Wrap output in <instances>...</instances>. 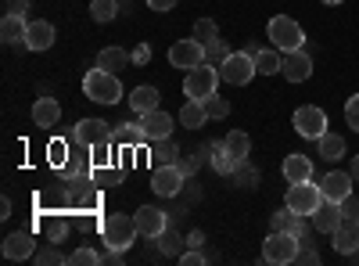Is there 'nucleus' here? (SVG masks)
<instances>
[{
  "label": "nucleus",
  "mask_w": 359,
  "mask_h": 266,
  "mask_svg": "<svg viewBox=\"0 0 359 266\" xmlns=\"http://www.w3.org/2000/svg\"><path fill=\"white\" fill-rule=\"evenodd\" d=\"M205 123H208L205 105H201V101H194V98H187V105L180 108V126H187V130H201Z\"/></svg>",
  "instance_id": "cd10ccee"
},
{
  "label": "nucleus",
  "mask_w": 359,
  "mask_h": 266,
  "mask_svg": "<svg viewBox=\"0 0 359 266\" xmlns=\"http://www.w3.org/2000/svg\"><path fill=\"white\" fill-rule=\"evenodd\" d=\"M316 147H320V159H327V162H341L345 159V140L338 133H331V130L316 140Z\"/></svg>",
  "instance_id": "c85d7f7f"
},
{
  "label": "nucleus",
  "mask_w": 359,
  "mask_h": 266,
  "mask_svg": "<svg viewBox=\"0 0 359 266\" xmlns=\"http://www.w3.org/2000/svg\"><path fill=\"white\" fill-rule=\"evenodd\" d=\"M111 137H115V130H111L104 119H79L76 130L69 133V140H79V144H86V147L104 144V140H111Z\"/></svg>",
  "instance_id": "9b49d317"
},
{
  "label": "nucleus",
  "mask_w": 359,
  "mask_h": 266,
  "mask_svg": "<svg viewBox=\"0 0 359 266\" xmlns=\"http://www.w3.org/2000/svg\"><path fill=\"white\" fill-rule=\"evenodd\" d=\"M219 65H212V62H201L198 69H191L187 72V79H184V94L187 98H194V101H201V98H208V94H216V86H219Z\"/></svg>",
  "instance_id": "423d86ee"
},
{
  "label": "nucleus",
  "mask_w": 359,
  "mask_h": 266,
  "mask_svg": "<svg viewBox=\"0 0 359 266\" xmlns=\"http://www.w3.org/2000/svg\"><path fill=\"white\" fill-rule=\"evenodd\" d=\"M40 230L47 234V241H65V234H69V220L62 213H50L40 220Z\"/></svg>",
  "instance_id": "2f4dec72"
},
{
  "label": "nucleus",
  "mask_w": 359,
  "mask_h": 266,
  "mask_svg": "<svg viewBox=\"0 0 359 266\" xmlns=\"http://www.w3.org/2000/svg\"><path fill=\"white\" fill-rule=\"evenodd\" d=\"M155 241H158V252H162V255H180V248L187 245V238H180V234H176L172 227H169L165 234H158Z\"/></svg>",
  "instance_id": "c9c22d12"
},
{
  "label": "nucleus",
  "mask_w": 359,
  "mask_h": 266,
  "mask_svg": "<svg viewBox=\"0 0 359 266\" xmlns=\"http://www.w3.org/2000/svg\"><path fill=\"white\" fill-rule=\"evenodd\" d=\"M280 76H284L287 83H306V79L313 76V62H309V51L302 47V51H291V54H284Z\"/></svg>",
  "instance_id": "ddd939ff"
},
{
  "label": "nucleus",
  "mask_w": 359,
  "mask_h": 266,
  "mask_svg": "<svg viewBox=\"0 0 359 266\" xmlns=\"http://www.w3.org/2000/svg\"><path fill=\"white\" fill-rule=\"evenodd\" d=\"M230 58V47H226V40H212L205 47V62H212V65H223Z\"/></svg>",
  "instance_id": "79ce46f5"
},
{
  "label": "nucleus",
  "mask_w": 359,
  "mask_h": 266,
  "mask_svg": "<svg viewBox=\"0 0 359 266\" xmlns=\"http://www.w3.org/2000/svg\"><path fill=\"white\" fill-rule=\"evenodd\" d=\"M8 216H11V198L0 201V220H8Z\"/></svg>",
  "instance_id": "864d4df0"
},
{
  "label": "nucleus",
  "mask_w": 359,
  "mask_h": 266,
  "mask_svg": "<svg viewBox=\"0 0 359 266\" xmlns=\"http://www.w3.org/2000/svg\"><path fill=\"white\" fill-rule=\"evenodd\" d=\"M118 15V0H90V18L94 22H111Z\"/></svg>",
  "instance_id": "72a5a7b5"
},
{
  "label": "nucleus",
  "mask_w": 359,
  "mask_h": 266,
  "mask_svg": "<svg viewBox=\"0 0 359 266\" xmlns=\"http://www.w3.org/2000/svg\"><path fill=\"white\" fill-rule=\"evenodd\" d=\"M205 245V230H191L187 234V248H201Z\"/></svg>",
  "instance_id": "603ef678"
},
{
  "label": "nucleus",
  "mask_w": 359,
  "mask_h": 266,
  "mask_svg": "<svg viewBox=\"0 0 359 266\" xmlns=\"http://www.w3.org/2000/svg\"><path fill=\"white\" fill-rule=\"evenodd\" d=\"M36 255V241H33V234L29 230H15L4 238V259H33Z\"/></svg>",
  "instance_id": "f3484780"
},
{
  "label": "nucleus",
  "mask_w": 359,
  "mask_h": 266,
  "mask_svg": "<svg viewBox=\"0 0 359 266\" xmlns=\"http://www.w3.org/2000/svg\"><path fill=\"white\" fill-rule=\"evenodd\" d=\"M266 36H269V44H273L280 54H291V51H302V47H306V33H302V25H298L294 18H287V15L269 18Z\"/></svg>",
  "instance_id": "f03ea898"
},
{
  "label": "nucleus",
  "mask_w": 359,
  "mask_h": 266,
  "mask_svg": "<svg viewBox=\"0 0 359 266\" xmlns=\"http://www.w3.org/2000/svg\"><path fill=\"white\" fill-rule=\"evenodd\" d=\"M208 162H212V169H216L219 176H233V169H237V159L223 147V140H219V144H212V159H208Z\"/></svg>",
  "instance_id": "473e14b6"
},
{
  "label": "nucleus",
  "mask_w": 359,
  "mask_h": 266,
  "mask_svg": "<svg viewBox=\"0 0 359 266\" xmlns=\"http://www.w3.org/2000/svg\"><path fill=\"white\" fill-rule=\"evenodd\" d=\"M69 262H76V266H97V262H104V255L94 252V248H76L69 255Z\"/></svg>",
  "instance_id": "37998d69"
},
{
  "label": "nucleus",
  "mask_w": 359,
  "mask_h": 266,
  "mask_svg": "<svg viewBox=\"0 0 359 266\" xmlns=\"http://www.w3.org/2000/svg\"><path fill=\"white\" fill-rule=\"evenodd\" d=\"M219 76H223V83H230V86H248L252 76H259L255 58H252L248 51H230V58L219 65Z\"/></svg>",
  "instance_id": "0eeeda50"
},
{
  "label": "nucleus",
  "mask_w": 359,
  "mask_h": 266,
  "mask_svg": "<svg viewBox=\"0 0 359 266\" xmlns=\"http://www.w3.org/2000/svg\"><path fill=\"white\" fill-rule=\"evenodd\" d=\"M345 123H348V130L359 133V94H352V98L345 101Z\"/></svg>",
  "instance_id": "a18cd8bd"
},
{
  "label": "nucleus",
  "mask_w": 359,
  "mask_h": 266,
  "mask_svg": "<svg viewBox=\"0 0 359 266\" xmlns=\"http://www.w3.org/2000/svg\"><path fill=\"white\" fill-rule=\"evenodd\" d=\"M352 173H341V169H331V173H327L323 176V180H320V191H323V198L327 201H345L348 194H352Z\"/></svg>",
  "instance_id": "4468645a"
},
{
  "label": "nucleus",
  "mask_w": 359,
  "mask_h": 266,
  "mask_svg": "<svg viewBox=\"0 0 359 266\" xmlns=\"http://www.w3.org/2000/svg\"><path fill=\"white\" fill-rule=\"evenodd\" d=\"M147 162H151V169L176 166V162H180V144H176L172 137H165V140H151V152H147Z\"/></svg>",
  "instance_id": "4be33fe9"
},
{
  "label": "nucleus",
  "mask_w": 359,
  "mask_h": 266,
  "mask_svg": "<svg viewBox=\"0 0 359 266\" xmlns=\"http://www.w3.org/2000/svg\"><path fill=\"white\" fill-rule=\"evenodd\" d=\"M280 65H284V58H280L277 47L255 51V69H259V76H273V72H280Z\"/></svg>",
  "instance_id": "7c9ffc66"
},
{
  "label": "nucleus",
  "mask_w": 359,
  "mask_h": 266,
  "mask_svg": "<svg viewBox=\"0 0 359 266\" xmlns=\"http://www.w3.org/2000/svg\"><path fill=\"white\" fill-rule=\"evenodd\" d=\"M25 33H29L25 15H4V22H0V36H4V44H25Z\"/></svg>",
  "instance_id": "393cba45"
},
{
  "label": "nucleus",
  "mask_w": 359,
  "mask_h": 266,
  "mask_svg": "<svg viewBox=\"0 0 359 266\" xmlns=\"http://www.w3.org/2000/svg\"><path fill=\"white\" fill-rule=\"evenodd\" d=\"M137 230H140V238H158V234H165L169 230V220H165V213L162 209H155V205H140L137 209Z\"/></svg>",
  "instance_id": "f8f14e48"
},
{
  "label": "nucleus",
  "mask_w": 359,
  "mask_h": 266,
  "mask_svg": "<svg viewBox=\"0 0 359 266\" xmlns=\"http://www.w3.org/2000/svg\"><path fill=\"white\" fill-rule=\"evenodd\" d=\"M69 144H72V140H54V144L47 147V159H50L54 169H62V166L69 162Z\"/></svg>",
  "instance_id": "a19ab883"
},
{
  "label": "nucleus",
  "mask_w": 359,
  "mask_h": 266,
  "mask_svg": "<svg viewBox=\"0 0 359 266\" xmlns=\"http://www.w3.org/2000/svg\"><path fill=\"white\" fill-rule=\"evenodd\" d=\"M180 4V0H147V8H151V11H172Z\"/></svg>",
  "instance_id": "3c124183"
},
{
  "label": "nucleus",
  "mask_w": 359,
  "mask_h": 266,
  "mask_svg": "<svg viewBox=\"0 0 359 266\" xmlns=\"http://www.w3.org/2000/svg\"><path fill=\"white\" fill-rule=\"evenodd\" d=\"M313 176H316V166H313L309 155L291 152V155L284 159V180H287V184H302V180H313Z\"/></svg>",
  "instance_id": "a211bd4d"
},
{
  "label": "nucleus",
  "mask_w": 359,
  "mask_h": 266,
  "mask_svg": "<svg viewBox=\"0 0 359 266\" xmlns=\"http://www.w3.org/2000/svg\"><path fill=\"white\" fill-rule=\"evenodd\" d=\"M291 126L298 137H306V140H320L327 133V112L316 108V105H302V108H294L291 115Z\"/></svg>",
  "instance_id": "6e6552de"
},
{
  "label": "nucleus",
  "mask_w": 359,
  "mask_h": 266,
  "mask_svg": "<svg viewBox=\"0 0 359 266\" xmlns=\"http://www.w3.org/2000/svg\"><path fill=\"white\" fill-rule=\"evenodd\" d=\"M338 209H341V220H359V198L348 194L345 201H338Z\"/></svg>",
  "instance_id": "49530a36"
},
{
  "label": "nucleus",
  "mask_w": 359,
  "mask_h": 266,
  "mask_svg": "<svg viewBox=\"0 0 359 266\" xmlns=\"http://www.w3.org/2000/svg\"><path fill=\"white\" fill-rule=\"evenodd\" d=\"M83 94L97 105H118L123 101V83H118V72H108L101 65H94L83 76Z\"/></svg>",
  "instance_id": "f257e3e1"
},
{
  "label": "nucleus",
  "mask_w": 359,
  "mask_h": 266,
  "mask_svg": "<svg viewBox=\"0 0 359 266\" xmlns=\"http://www.w3.org/2000/svg\"><path fill=\"white\" fill-rule=\"evenodd\" d=\"M323 4H341V0H323Z\"/></svg>",
  "instance_id": "6e6d98bb"
},
{
  "label": "nucleus",
  "mask_w": 359,
  "mask_h": 266,
  "mask_svg": "<svg viewBox=\"0 0 359 266\" xmlns=\"http://www.w3.org/2000/svg\"><path fill=\"white\" fill-rule=\"evenodd\" d=\"M284 205H287L291 213H298V216H309V220H313V213L323 205V191H320V184H313V180L291 184V187H287Z\"/></svg>",
  "instance_id": "20e7f679"
},
{
  "label": "nucleus",
  "mask_w": 359,
  "mask_h": 266,
  "mask_svg": "<svg viewBox=\"0 0 359 266\" xmlns=\"http://www.w3.org/2000/svg\"><path fill=\"white\" fill-rule=\"evenodd\" d=\"M111 140L123 144V147H140V144L147 140V133H144V126H140V119H137V123H123V126L115 130Z\"/></svg>",
  "instance_id": "c756f323"
},
{
  "label": "nucleus",
  "mask_w": 359,
  "mask_h": 266,
  "mask_svg": "<svg viewBox=\"0 0 359 266\" xmlns=\"http://www.w3.org/2000/svg\"><path fill=\"white\" fill-rule=\"evenodd\" d=\"M158 101L162 98H158V91H155L151 83H140V86H133V91H130V108H133L137 119H140V115H147V112H155Z\"/></svg>",
  "instance_id": "5701e85b"
},
{
  "label": "nucleus",
  "mask_w": 359,
  "mask_h": 266,
  "mask_svg": "<svg viewBox=\"0 0 359 266\" xmlns=\"http://www.w3.org/2000/svg\"><path fill=\"white\" fill-rule=\"evenodd\" d=\"M97 65L108 69V72H123L126 65H133V58H130V51H123V47H104V51L97 54Z\"/></svg>",
  "instance_id": "a878e982"
},
{
  "label": "nucleus",
  "mask_w": 359,
  "mask_h": 266,
  "mask_svg": "<svg viewBox=\"0 0 359 266\" xmlns=\"http://www.w3.org/2000/svg\"><path fill=\"white\" fill-rule=\"evenodd\" d=\"M223 147H226L237 162H245V159L252 155V137H248L245 130H230V133L223 137Z\"/></svg>",
  "instance_id": "bb28decb"
},
{
  "label": "nucleus",
  "mask_w": 359,
  "mask_h": 266,
  "mask_svg": "<svg viewBox=\"0 0 359 266\" xmlns=\"http://www.w3.org/2000/svg\"><path fill=\"white\" fill-rule=\"evenodd\" d=\"M33 123H36L40 130L57 126V123H62V105H57L50 94H40V98H36V105H33Z\"/></svg>",
  "instance_id": "aec40b11"
},
{
  "label": "nucleus",
  "mask_w": 359,
  "mask_h": 266,
  "mask_svg": "<svg viewBox=\"0 0 359 266\" xmlns=\"http://www.w3.org/2000/svg\"><path fill=\"white\" fill-rule=\"evenodd\" d=\"M348 173H352V180H355V184H359V155H355V159H352V169H348Z\"/></svg>",
  "instance_id": "5fc2aeb1"
},
{
  "label": "nucleus",
  "mask_w": 359,
  "mask_h": 266,
  "mask_svg": "<svg viewBox=\"0 0 359 266\" xmlns=\"http://www.w3.org/2000/svg\"><path fill=\"white\" fill-rule=\"evenodd\" d=\"M54 36H57V33H54V25H50L47 18H36V22H29L25 47H29V51H36V54H40V51H50V47H54Z\"/></svg>",
  "instance_id": "6ab92c4d"
},
{
  "label": "nucleus",
  "mask_w": 359,
  "mask_h": 266,
  "mask_svg": "<svg viewBox=\"0 0 359 266\" xmlns=\"http://www.w3.org/2000/svg\"><path fill=\"white\" fill-rule=\"evenodd\" d=\"M180 262H184V266H201L205 255H201V248H187L184 255H180Z\"/></svg>",
  "instance_id": "09e8293b"
},
{
  "label": "nucleus",
  "mask_w": 359,
  "mask_h": 266,
  "mask_svg": "<svg viewBox=\"0 0 359 266\" xmlns=\"http://www.w3.org/2000/svg\"><path fill=\"white\" fill-rule=\"evenodd\" d=\"M194 40H198L201 47H208L212 40H219V25H216L212 18H198V22H194Z\"/></svg>",
  "instance_id": "f704fd0d"
},
{
  "label": "nucleus",
  "mask_w": 359,
  "mask_h": 266,
  "mask_svg": "<svg viewBox=\"0 0 359 266\" xmlns=\"http://www.w3.org/2000/svg\"><path fill=\"white\" fill-rule=\"evenodd\" d=\"M201 105H205V115H208V119H226V115H230V101H226V98L208 94V98H201Z\"/></svg>",
  "instance_id": "58836bf2"
},
{
  "label": "nucleus",
  "mask_w": 359,
  "mask_h": 266,
  "mask_svg": "<svg viewBox=\"0 0 359 266\" xmlns=\"http://www.w3.org/2000/svg\"><path fill=\"white\" fill-rule=\"evenodd\" d=\"M338 223H341V209H338V201H327V198H323V205L313 213V230H320V234H334V230H338Z\"/></svg>",
  "instance_id": "b1692460"
},
{
  "label": "nucleus",
  "mask_w": 359,
  "mask_h": 266,
  "mask_svg": "<svg viewBox=\"0 0 359 266\" xmlns=\"http://www.w3.org/2000/svg\"><path fill=\"white\" fill-rule=\"evenodd\" d=\"M233 180H237V187H259V169L255 166H248V159L245 162H237V169H233Z\"/></svg>",
  "instance_id": "4c0bfd02"
},
{
  "label": "nucleus",
  "mask_w": 359,
  "mask_h": 266,
  "mask_svg": "<svg viewBox=\"0 0 359 266\" xmlns=\"http://www.w3.org/2000/svg\"><path fill=\"white\" fill-rule=\"evenodd\" d=\"M298 241H302V245H298V259H294V262H306V266H316V262H320V252L313 248V241H309V238H298Z\"/></svg>",
  "instance_id": "c03bdc74"
},
{
  "label": "nucleus",
  "mask_w": 359,
  "mask_h": 266,
  "mask_svg": "<svg viewBox=\"0 0 359 266\" xmlns=\"http://www.w3.org/2000/svg\"><path fill=\"white\" fill-rule=\"evenodd\" d=\"M29 11V0H8L4 4V15H25Z\"/></svg>",
  "instance_id": "8fccbe9b"
},
{
  "label": "nucleus",
  "mask_w": 359,
  "mask_h": 266,
  "mask_svg": "<svg viewBox=\"0 0 359 266\" xmlns=\"http://www.w3.org/2000/svg\"><path fill=\"white\" fill-rule=\"evenodd\" d=\"M111 144H115V140H104V144H94V147H90V155H94V166H97V169H104V166H115V162H118Z\"/></svg>",
  "instance_id": "ea45409f"
},
{
  "label": "nucleus",
  "mask_w": 359,
  "mask_h": 266,
  "mask_svg": "<svg viewBox=\"0 0 359 266\" xmlns=\"http://www.w3.org/2000/svg\"><path fill=\"white\" fill-rule=\"evenodd\" d=\"M298 241L294 234L287 230H269V238L262 241V259L266 262H273V266H284V262H294L298 259Z\"/></svg>",
  "instance_id": "39448f33"
},
{
  "label": "nucleus",
  "mask_w": 359,
  "mask_h": 266,
  "mask_svg": "<svg viewBox=\"0 0 359 266\" xmlns=\"http://www.w3.org/2000/svg\"><path fill=\"white\" fill-rule=\"evenodd\" d=\"M140 126H144L147 140H165V137H172V119H169V112H162V108L140 115Z\"/></svg>",
  "instance_id": "412c9836"
},
{
  "label": "nucleus",
  "mask_w": 359,
  "mask_h": 266,
  "mask_svg": "<svg viewBox=\"0 0 359 266\" xmlns=\"http://www.w3.org/2000/svg\"><path fill=\"white\" fill-rule=\"evenodd\" d=\"M137 220L126 216V213H115L108 220H101V241L104 248H118V252H126L133 241H137Z\"/></svg>",
  "instance_id": "7ed1b4c3"
},
{
  "label": "nucleus",
  "mask_w": 359,
  "mask_h": 266,
  "mask_svg": "<svg viewBox=\"0 0 359 266\" xmlns=\"http://www.w3.org/2000/svg\"><path fill=\"white\" fill-rule=\"evenodd\" d=\"M306 220L309 216H298V213H291L284 205V209H277L273 216H269V230H287V234H294V238H309V223Z\"/></svg>",
  "instance_id": "2eb2a0df"
},
{
  "label": "nucleus",
  "mask_w": 359,
  "mask_h": 266,
  "mask_svg": "<svg viewBox=\"0 0 359 266\" xmlns=\"http://www.w3.org/2000/svg\"><path fill=\"white\" fill-rule=\"evenodd\" d=\"M205 62V47L191 36V40H176L172 47H169V65L172 69H184V72H191V69H198Z\"/></svg>",
  "instance_id": "1a4fd4ad"
},
{
  "label": "nucleus",
  "mask_w": 359,
  "mask_h": 266,
  "mask_svg": "<svg viewBox=\"0 0 359 266\" xmlns=\"http://www.w3.org/2000/svg\"><path fill=\"white\" fill-rule=\"evenodd\" d=\"M33 262H40V266H62V262H69V255L57 252V241H47V248H36Z\"/></svg>",
  "instance_id": "e433bc0d"
},
{
  "label": "nucleus",
  "mask_w": 359,
  "mask_h": 266,
  "mask_svg": "<svg viewBox=\"0 0 359 266\" xmlns=\"http://www.w3.org/2000/svg\"><path fill=\"white\" fill-rule=\"evenodd\" d=\"M130 58H133V65H147V62H151V47H147V44H137V47L130 51Z\"/></svg>",
  "instance_id": "de8ad7c7"
},
{
  "label": "nucleus",
  "mask_w": 359,
  "mask_h": 266,
  "mask_svg": "<svg viewBox=\"0 0 359 266\" xmlns=\"http://www.w3.org/2000/svg\"><path fill=\"white\" fill-rule=\"evenodd\" d=\"M331 238H334L331 245L338 255H355L359 252V220H341Z\"/></svg>",
  "instance_id": "dca6fc26"
},
{
  "label": "nucleus",
  "mask_w": 359,
  "mask_h": 266,
  "mask_svg": "<svg viewBox=\"0 0 359 266\" xmlns=\"http://www.w3.org/2000/svg\"><path fill=\"white\" fill-rule=\"evenodd\" d=\"M184 184H187V173L180 169V162H176V166H162V169H155V176H151V191H155L158 198H176L180 191H184Z\"/></svg>",
  "instance_id": "9d476101"
}]
</instances>
